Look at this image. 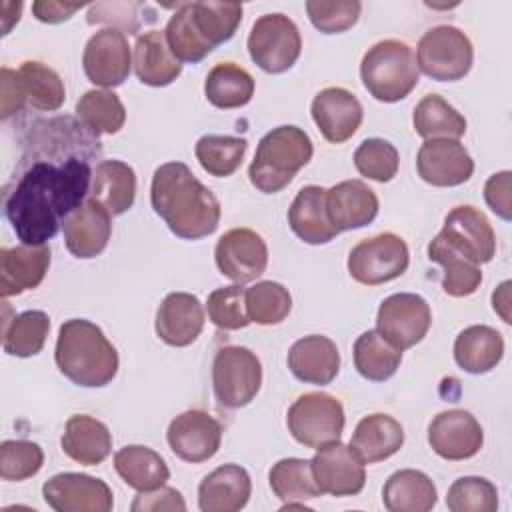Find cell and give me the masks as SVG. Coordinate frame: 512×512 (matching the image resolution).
Instances as JSON below:
<instances>
[{
    "mask_svg": "<svg viewBox=\"0 0 512 512\" xmlns=\"http://www.w3.org/2000/svg\"><path fill=\"white\" fill-rule=\"evenodd\" d=\"M32 136L34 162L30 160L18 178L6 186L4 214L16 238L28 246H42L56 236L66 216L84 204L92 184V170L86 158L66 150V144L84 126L72 118H58L40 124Z\"/></svg>",
    "mask_w": 512,
    "mask_h": 512,
    "instance_id": "cell-1",
    "label": "cell"
},
{
    "mask_svg": "<svg viewBox=\"0 0 512 512\" xmlns=\"http://www.w3.org/2000/svg\"><path fill=\"white\" fill-rule=\"evenodd\" d=\"M150 202L170 232L184 240L210 236L220 224L218 198L184 162H166L156 168Z\"/></svg>",
    "mask_w": 512,
    "mask_h": 512,
    "instance_id": "cell-2",
    "label": "cell"
},
{
    "mask_svg": "<svg viewBox=\"0 0 512 512\" xmlns=\"http://www.w3.org/2000/svg\"><path fill=\"white\" fill-rule=\"evenodd\" d=\"M56 364L60 372L84 388H100L118 374V352L104 332L90 320L72 318L58 330Z\"/></svg>",
    "mask_w": 512,
    "mask_h": 512,
    "instance_id": "cell-3",
    "label": "cell"
},
{
    "mask_svg": "<svg viewBox=\"0 0 512 512\" xmlns=\"http://www.w3.org/2000/svg\"><path fill=\"white\" fill-rule=\"evenodd\" d=\"M310 136L298 126H278L262 136L248 168L250 182L264 194L284 190L312 158Z\"/></svg>",
    "mask_w": 512,
    "mask_h": 512,
    "instance_id": "cell-4",
    "label": "cell"
},
{
    "mask_svg": "<svg viewBox=\"0 0 512 512\" xmlns=\"http://www.w3.org/2000/svg\"><path fill=\"white\" fill-rule=\"evenodd\" d=\"M364 88L380 102H398L418 84L420 70L412 48L404 40L386 38L368 48L360 62Z\"/></svg>",
    "mask_w": 512,
    "mask_h": 512,
    "instance_id": "cell-5",
    "label": "cell"
},
{
    "mask_svg": "<svg viewBox=\"0 0 512 512\" xmlns=\"http://www.w3.org/2000/svg\"><path fill=\"white\" fill-rule=\"evenodd\" d=\"M474 60L470 38L456 26L440 24L424 32L416 48L418 70L438 82L464 78Z\"/></svg>",
    "mask_w": 512,
    "mask_h": 512,
    "instance_id": "cell-6",
    "label": "cell"
},
{
    "mask_svg": "<svg viewBox=\"0 0 512 512\" xmlns=\"http://www.w3.org/2000/svg\"><path fill=\"white\" fill-rule=\"evenodd\" d=\"M262 386V364L246 346H224L212 362V388L220 406L236 410L250 404Z\"/></svg>",
    "mask_w": 512,
    "mask_h": 512,
    "instance_id": "cell-7",
    "label": "cell"
},
{
    "mask_svg": "<svg viewBox=\"0 0 512 512\" xmlns=\"http://www.w3.org/2000/svg\"><path fill=\"white\" fill-rule=\"evenodd\" d=\"M248 52L252 62L268 74H282L302 52L300 30L286 14H262L250 28Z\"/></svg>",
    "mask_w": 512,
    "mask_h": 512,
    "instance_id": "cell-8",
    "label": "cell"
},
{
    "mask_svg": "<svg viewBox=\"0 0 512 512\" xmlns=\"http://www.w3.org/2000/svg\"><path fill=\"white\" fill-rule=\"evenodd\" d=\"M344 422L346 418L340 400L326 392L298 396L286 414L290 434L296 442L308 448H320L340 440Z\"/></svg>",
    "mask_w": 512,
    "mask_h": 512,
    "instance_id": "cell-9",
    "label": "cell"
},
{
    "mask_svg": "<svg viewBox=\"0 0 512 512\" xmlns=\"http://www.w3.org/2000/svg\"><path fill=\"white\" fill-rule=\"evenodd\" d=\"M410 252L394 232H380L360 240L348 254L350 276L366 286H378L402 276L408 268Z\"/></svg>",
    "mask_w": 512,
    "mask_h": 512,
    "instance_id": "cell-10",
    "label": "cell"
},
{
    "mask_svg": "<svg viewBox=\"0 0 512 512\" xmlns=\"http://www.w3.org/2000/svg\"><path fill=\"white\" fill-rule=\"evenodd\" d=\"M432 324L428 302L412 292H398L382 300L376 314V330L394 348L406 350L422 342Z\"/></svg>",
    "mask_w": 512,
    "mask_h": 512,
    "instance_id": "cell-11",
    "label": "cell"
},
{
    "mask_svg": "<svg viewBox=\"0 0 512 512\" xmlns=\"http://www.w3.org/2000/svg\"><path fill=\"white\" fill-rule=\"evenodd\" d=\"M436 238L478 266L496 254V234L490 220L470 204L452 208Z\"/></svg>",
    "mask_w": 512,
    "mask_h": 512,
    "instance_id": "cell-12",
    "label": "cell"
},
{
    "mask_svg": "<svg viewBox=\"0 0 512 512\" xmlns=\"http://www.w3.org/2000/svg\"><path fill=\"white\" fill-rule=\"evenodd\" d=\"M82 66L86 78L102 88L120 86L132 66V52L124 32L116 28H104L90 36L84 46Z\"/></svg>",
    "mask_w": 512,
    "mask_h": 512,
    "instance_id": "cell-13",
    "label": "cell"
},
{
    "mask_svg": "<svg viewBox=\"0 0 512 512\" xmlns=\"http://www.w3.org/2000/svg\"><path fill=\"white\" fill-rule=\"evenodd\" d=\"M44 502L56 512H110L114 506L110 486L94 476L62 472L42 486Z\"/></svg>",
    "mask_w": 512,
    "mask_h": 512,
    "instance_id": "cell-14",
    "label": "cell"
},
{
    "mask_svg": "<svg viewBox=\"0 0 512 512\" xmlns=\"http://www.w3.org/2000/svg\"><path fill=\"white\" fill-rule=\"evenodd\" d=\"M214 258L218 270L226 278L236 284H246L264 274L268 246L258 232L250 228H232L218 238Z\"/></svg>",
    "mask_w": 512,
    "mask_h": 512,
    "instance_id": "cell-15",
    "label": "cell"
},
{
    "mask_svg": "<svg viewBox=\"0 0 512 512\" xmlns=\"http://www.w3.org/2000/svg\"><path fill=\"white\" fill-rule=\"evenodd\" d=\"M166 440L180 460L200 464L218 452L222 442V424L208 412L192 408L170 422Z\"/></svg>",
    "mask_w": 512,
    "mask_h": 512,
    "instance_id": "cell-16",
    "label": "cell"
},
{
    "mask_svg": "<svg viewBox=\"0 0 512 512\" xmlns=\"http://www.w3.org/2000/svg\"><path fill=\"white\" fill-rule=\"evenodd\" d=\"M310 462L322 494L354 496L360 494L366 484L364 462L340 440L320 446Z\"/></svg>",
    "mask_w": 512,
    "mask_h": 512,
    "instance_id": "cell-17",
    "label": "cell"
},
{
    "mask_svg": "<svg viewBox=\"0 0 512 512\" xmlns=\"http://www.w3.org/2000/svg\"><path fill=\"white\" fill-rule=\"evenodd\" d=\"M428 444L444 460H468L480 452L484 432L470 412L460 408L444 410L428 426Z\"/></svg>",
    "mask_w": 512,
    "mask_h": 512,
    "instance_id": "cell-18",
    "label": "cell"
},
{
    "mask_svg": "<svg viewBox=\"0 0 512 512\" xmlns=\"http://www.w3.org/2000/svg\"><path fill=\"white\" fill-rule=\"evenodd\" d=\"M418 176L438 188L460 186L470 180L474 160L458 140L432 138L424 140L416 156Z\"/></svg>",
    "mask_w": 512,
    "mask_h": 512,
    "instance_id": "cell-19",
    "label": "cell"
},
{
    "mask_svg": "<svg viewBox=\"0 0 512 512\" xmlns=\"http://www.w3.org/2000/svg\"><path fill=\"white\" fill-rule=\"evenodd\" d=\"M310 112L320 134L332 144L350 140L364 118L360 100L350 90L340 86L320 90L312 100Z\"/></svg>",
    "mask_w": 512,
    "mask_h": 512,
    "instance_id": "cell-20",
    "label": "cell"
},
{
    "mask_svg": "<svg viewBox=\"0 0 512 512\" xmlns=\"http://www.w3.org/2000/svg\"><path fill=\"white\" fill-rule=\"evenodd\" d=\"M62 232L64 244L72 256L82 260L96 258L104 252L112 234L110 214L98 202L88 198L66 216Z\"/></svg>",
    "mask_w": 512,
    "mask_h": 512,
    "instance_id": "cell-21",
    "label": "cell"
},
{
    "mask_svg": "<svg viewBox=\"0 0 512 512\" xmlns=\"http://www.w3.org/2000/svg\"><path fill=\"white\" fill-rule=\"evenodd\" d=\"M154 328L168 346H190L204 328V308L194 294L172 292L158 306Z\"/></svg>",
    "mask_w": 512,
    "mask_h": 512,
    "instance_id": "cell-22",
    "label": "cell"
},
{
    "mask_svg": "<svg viewBox=\"0 0 512 512\" xmlns=\"http://www.w3.org/2000/svg\"><path fill=\"white\" fill-rule=\"evenodd\" d=\"M326 212L338 232L364 228L378 214V196L362 180H344L326 190Z\"/></svg>",
    "mask_w": 512,
    "mask_h": 512,
    "instance_id": "cell-23",
    "label": "cell"
},
{
    "mask_svg": "<svg viewBox=\"0 0 512 512\" xmlns=\"http://www.w3.org/2000/svg\"><path fill=\"white\" fill-rule=\"evenodd\" d=\"M50 266V248L14 246L0 250V294L2 298L34 290L44 280Z\"/></svg>",
    "mask_w": 512,
    "mask_h": 512,
    "instance_id": "cell-24",
    "label": "cell"
},
{
    "mask_svg": "<svg viewBox=\"0 0 512 512\" xmlns=\"http://www.w3.org/2000/svg\"><path fill=\"white\" fill-rule=\"evenodd\" d=\"M288 368L300 382L324 386L340 370V352L328 336L310 334L296 340L288 350Z\"/></svg>",
    "mask_w": 512,
    "mask_h": 512,
    "instance_id": "cell-25",
    "label": "cell"
},
{
    "mask_svg": "<svg viewBox=\"0 0 512 512\" xmlns=\"http://www.w3.org/2000/svg\"><path fill=\"white\" fill-rule=\"evenodd\" d=\"M252 492L248 472L238 464H224L212 470L198 486V508L202 512H238Z\"/></svg>",
    "mask_w": 512,
    "mask_h": 512,
    "instance_id": "cell-26",
    "label": "cell"
},
{
    "mask_svg": "<svg viewBox=\"0 0 512 512\" xmlns=\"http://www.w3.org/2000/svg\"><path fill=\"white\" fill-rule=\"evenodd\" d=\"M288 224L302 242L314 246L338 236L326 212V190L316 184L298 190L288 208Z\"/></svg>",
    "mask_w": 512,
    "mask_h": 512,
    "instance_id": "cell-27",
    "label": "cell"
},
{
    "mask_svg": "<svg viewBox=\"0 0 512 512\" xmlns=\"http://www.w3.org/2000/svg\"><path fill=\"white\" fill-rule=\"evenodd\" d=\"M404 444V430L400 422L388 414L376 412L364 416L350 438L352 452L364 464H376L394 456Z\"/></svg>",
    "mask_w": 512,
    "mask_h": 512,
    "instance_id": "cell-28",
    "label": "cell"
},
{
    "mask_svg": "<svg viewBox=\"0 0 512 512\" xmlns=\"http://www.w3.org/2000/svg\"><path fill=\"white\" fill-rule=\"evenodd\" d=\"M60 444L64 454L74 462L96 466L110 456L112 434L104 422L88 414H76L68 418Z\"/></svg>",
    "mask_w": 512,
    "mask_h": 512,
    "instance_id": "cell-29",
    "label": "cell"
},
{
    "mask_svg": "<svg viewBox=\"0 0 512 512\" xmlns=\"http://www.w3.org/2000/svg\"><path fill=\"white\" fill-rule=\"evenodd\" d=\"M134 72L146 86H168L180 72L182 62L168 48L162 30H148L136 38L134 44Z\"/></svg>",
    "mask_w": 512,
    "mask_h": 512,
    "instance_id": "cell-30",
    "label": "cell"
},
{
    "mask_svg": "<svg viewBox=\"0 0 512 512\" xmlns=\"http://www.w3.org/2000/svg\"><path fill=\"white\" fill-rule=\"evenodd\" d=\"M136 196V174L122 160H102L94 174L88 198L98 202L110 216H120L132 208Z\"/></svg>",
    "mask_w": 512,
    "mask_h": 512,
    "instance_id": "cell-31",
    "label": "cell"
},
{
    "mask_svg": "<svg viewBox=\"0 0 512 512\" xmlns=\"http://www.w3.org/2000/svg\"><path fill=\"white\" fill-rule=\"evenodd\" d=\"M502 356L504 338L486 324L468 326L454 340V360L464 372L486 374L500 364Z\"/></svg>",
    "mask_w": 512,
    "mask_h": 512,
    "instance_id": "cell-32",
    "label": "cell"
},
{
    "mask_svg": "<svg viewBox=\"0 0 512 512\" xmlns=\"http://www.w3.org/2000/svg\"><path fill=\"white\" fill-rule=\"evenodd\" d=\"M436 486L428 474L404 468L388 476L382 502L390 512H428L436 506Z\"/></svg>",
    "mask_w": 512,
    "mask_h": 512,
    "instance_id": "cell-33",
    "label": "cell"
},
{
    "mask_svg": "<svg viewBox=\"0 0 512 512\" xmlns=\"http://www.w3.org/2000/svg\"><path fill=\"white\" fill-rule=\"evenodd\" d=\"M186 10L196 36L210 50L228 42L242 20V4L238 2H186Z\"/></svg>",
    "mask_w": 512,
    "mask_h": 512,
    "instance_id": "cell-34",
    "label": "cell"
},
{
    "mask_svg": "<svg viewBox=\"0 0 512 512\" xmlns=\"http://www.w3.org/2000/svg\"><path fill=\"white\" fill-rule=\"evenodd\" d=\"M114 468L118 476L138 492H150L166 484L170 470L164 458L142 444H128L114 454Z\"/></svg>",
    "mask_w": 512,
    "mask_h": 512,
    "instance_id": "cell-35",
    "label": "cell"
},
{
    "mask_svg": "<svg viewBox=\"0 0 512 512\" xmlns=\"http://www.w3.org/2000/svg\"><path fill=\"white\" fill-rule=\"evenodd\" d=\"M24 106L40 112H54L64 104L66 90L56 70L38 60H26L16 70Z\"/></svg>",
    "mask_w": 512,
    "mask_h": 512,
    "instance_id": "cell-36",
    "label": "cell"
},
{
    "mask_svg": "<svg viewBox=\"0 0 512 512\" xmlns=\"http://www.w3.org/2000/svg\"><path fill=\"white\" fill-rule=\"evenodd\" d=\"M270 488L276 498L284 502V508H302L304 500L320 496V488L314 480L312 462L304 458L278 460L268 474Z\"/></svg>",
    "mask_w": 512,
    "mask_h": 512,
    "instance_id": "cell-37",
    "label": "cell"
},
{
    "mask_svg": "<svg viewBox=\"0 0 512 512\" xmlns=\"http://www.w3.org/2000/svg\"><path fill=\"white\" fill-rule=\"evenodd\" d=\"M206 100L222 110L242 108L254 96V78L234 62L216 64L204 82Z\"/></svg>",
    "mask_w": 512,
    "mask_h": 512,
    "instance_id": "cell-38",
    "label": "cell"
},
{
    "mask_svg": "<svg viewBox=\"0 0 512 512\" xmlns=\"http://www.w3.org/2000/svg\"><path fill=\"white\" fill-rule=\"evenodd\" d=\"M354 366L358 374L370 382H384L398 370L402 350L384 340L378 330L362 332L354 342Z\"/></svg>",
    "mask_w": 512,
    "mask_h": 512,
    "instance_id": "cell-39",
    "label": "cell"
},
{
    "mask_svg": "<svg viewBox=\"0 0 512 512\" xmlns=\"http://www.w3.org/2000/svg\"><path fill=\"white\" fill-rule=\"evenodd\" d=\"M414 130L424 140H458L466 132V118L438 94H426L414 108Z\"/></svg>",
    "mask_w": 512,
    "mask_h": 512,
    "instance_id": "cell-40",
    "label": "cell"
},
{
    "mask_svg": "<svg viewBox=\"0 0 512 512\" xmlns=\"http://www.w3.org/2000/svg\"><path fill=\"white\" fill-rule=\"evenodd\" d=\"M76 118L94 134H116L126 122V108L112 90H88L76 102Z\"/></svg>",
    "mask_w": 512,
    "mask_h": 512,
    "instance_id": "cell-41",
    "label": "cell"
},
{
    "mask_svg": "<svg viewBox=\"0 0 512 512\" xmlns=\"http://www.w3.org/2000/svg\"><path fill=\"white\" fill-rule=\"evenodd\" d=\"M50 330V318L42 310H26L12 320H4L2 346L4 352L18 358H28L44 348Z\"/></svg>",
    "mask_w": 512,
    "mask_h": 512,
    "instance_id": "cell-42",
    "label": "cell"
},
{
    "mask_svg": "<svg viewBox=\"0 0 512 512\" xmlns=\"http://www.w3.org/2000/svg\"><path fill=\"white\" fill-rule=\"evenodd\" d=\"M428 258L444 268L442 288L448 296L462 298V296H470L478 290V286L482 282L480 266L466 260L464 256H460L458 252L448 248L438 238H434L428 244Z\"/></svg>",
    "mask_w": 512,
    "mask_h": 512,
    "instance_id": "cell-43",
    "label": "cell"
},
{
    "mask_svg": "<svg viewBox=\"0 0 512 512\" xmlns=\"http://www.w3.org/2000/svg\"><path fill=\"white\" fill-rule=\"evenodd\" d=\"M248 142L246 138L238 136H220V134H206L198 138L194 154L200 166L218 178L232 176L246 154Z\"/></svg>",
    "mask_w": 512,
    "mask_h": 512,
    "instance_id": "cell-44",
    "label": "cell"
},
{
    "mask_svg": "<svg viewBox=\"0 0 512 512\" xmlns=\"http://www.w3.org/2000/svg\"><path fill=\"white\" fill-rule=\"evenodd\" d=\"M246 310L250 322L262 326L280 324L292 310V296L282 284L262 280L246 290Z\"/></svg>",
    "mask_w": 512,
    "mask_h": 512,
    "instance_id": "cell-45",
    "label": "cell"
},
{
    "mask_svg": "<svg viewBox=\"0 0 512 512\" xmlns=\"http://www.w3.org/2000/svg\"><path fill=\"white\" fill-rule=\"evenodd\" d=\"M446 506L452 512H496L498 490L486 478L464 476L448 488Z\"/></svg>",
    "mask_w": 512,
    "mask_h": 512,
    "instance_id": "cell-46",
    "label": "cell"
},
{
    "mask_svg": "<svg viewBox=\"0 0 512 512\" xmlns=\"http://www.w3.org/2000/svg\"><path fill=\"white\" fill-rule=\"evenodd\" d=\"M400 156L394 144L382 138L364 140L354 152V166L360 176L376 182H390L398 174Z\"/></svg>",
    "mask_w": 512,
    "mask_h": 512,
    "instance_id": "cell-47",
    "label": "cell"
},
{
    "mask_svg": "<svg viewBox=\"0 0 512 512\" xmlns=\"http://www.w3.org/2000/svg\"><path fill=\"white\" fill-rule=\"evenodd\" d=\"M206 312L210 322L220 330H240L250 324L246 310V288L240 284L216 288L208 294Z\"/></svg>",
    "mask_w": 512,
    "mask_h": 512,
    "instance_id": "cell-48",
    "label": "cell"
},
{
    "mask_svg": "<svg viewBox=\"0 0 512 512\" xmlns=\"http://www.w3.org/2000/svg\"><path fill=\"white\" fill-rule=\"evenodd\" d=\"M44 464V452L30 440H4L0 444V478L20 482L38 474Z\"/></svg>",
    "mask_w": 512,
    "mask_h": 512,
    "instance_id": "cell-49",
    "label": "cell"
},
{
    "mask_svg": "<svg viewBox=\"0 0 512 512\" xmlns=\"http://www.w3.org/2000/svg\"><path fill=\"white\" fill-rule=\"evenodd\" d=\"M168 48L172 50V54L180 60V62H200L204 60L212 50L208 46H204L200 42V38L196 36L190 18H188V10H186V2L178 4L176 12L170 16L166 30H164Z\"/></svg>",
    "mask_w": 512,
    "mask_h": 512,
    "instance_id": "cell-50",
    "label": "cell"
},
{
    "mask_svg": "<svg viewBox=\"0 0 512 512\" xmlns=\"http://www.w3.org/2000/svg\"><path fill=\"white\" fill-rule=\"evenodd\" d=\"M362 4L358 0H336L320 2L308 0L306 12L316 30L324 34H340L358 22Z\"/></svg>",
    "mask_w": 512,
    "mask_h": 512,
    "instance_id": "cell-51",
    "label": "cell"
},
{
    "mask_svg": "<svg viewBox=\"0 0 512 512\" xmlns=\"http://www.w3.org/2000/svg\"><path fill=\"white\" fill-rule=\"evenodd\" d=\"M148 4L140 2H98L88 10V24H110V28L134 34L140 28L138 10Z\"/></svg>",
    "mask_w": 512,
    "mask_h": 512,
    "instance_id": "cell-52",
    "label": "cell"
},
{
    "mask_svg": "<svg viewBox=\"0 0 512 512\" xmlns=\"http://www.w3.org/2000/svg\"><path fill=\"white\" fill-rule=\"evenodd\" d=\"M132 512H158V510H186V502L176 488L160 486L150 492H138L132 502Z\"/></svg>",
    "mask_w": 512,
    "mask_h": 512,
    "instance_id": "cell-53",
    "label": "cell"
},
{
    "mask_svg": "<svg viewBox=\"0 0 512 512\" xmlns=\"http://www.w3.org/2000/svg\"><path fill=\"white\" fill-rule=\"evenodd\" d=\"M510 178L512 174L508 170L492 174L486 180L484 186V200L490 206L494 214H498L502 220L512 218V198H510Z\"/></svg>",
    "mask_w": 512,
    "mask_h": 512,
    "instance_id": "cell-54",
    "label": "cell"
},
{
    "mask_svg": "<svg viewBox=\"0 0 512 512\" xmlns=\"http://www.w3.org/2000/svg\"><path fill=\"white\" fill-rule=\"evenodd\" d=\"M84 4H68V2H54V0H38L32 2V14L36 20L46 24H60L64 20H70L74 12H78Z\"/></svg>",
    "mask_w": 512,
    "mask_h": 512,
    "instance_id": "cell-55",
    "label": "cell"
},
{
    "mask_svg": "<svg viewBox=\"0 0 512 512\" xmlns=\"http://www.w3.org/2000/svg\"><path fill=\"white\" fill-rule=\"evenodd\" d=\"M24 108V100L20 94L16 70L2 68V120H8L12 114Z\"/></svg>",
    "mask_w": 512,
    "mask_h": 512,
    "instance_id": "cell-56",
    "label": "cell"
},
{
    "mask_svg": "<svg viewBox=\"0 0 512 512\" xmlns=\"http://www.w3.org/2000/svg\"><path fill=\"white\" fill-rule=\"evenodd\" d=\"M492 308H494V312H498V314L502 316V320H504L506 324L512 322V320H510V312H508V308H510V282H508V280L502 282V284L494 290V294H492Z\"/></svg>",
    "mask_w": 512,
    "mask_h": 512,
    "instance_id": "cell-57",
    "label": "cell"
}]
</instances>
